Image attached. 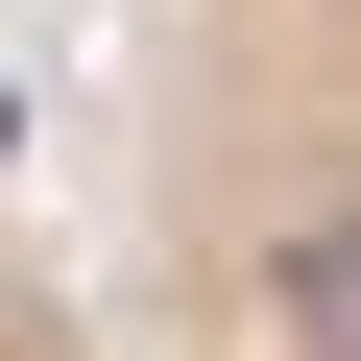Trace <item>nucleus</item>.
I'll list each match as a JSON object with an SVG mask.
<instances>
[{
	"instance_id": "2",
	"label": "nucleus",
	"mask_w": 361,
	"mask_h": 361,
	"mask_svg": "<svg viewBox=\"0 0 361 361\" xmlns=\"http://www.w3.org/2000/svg\"><path fill=\"white\" fill-rule=\"evenodd\" d=\"M0 361H97V313H73L49 265H0Z\"/></svg>"
},
{
	"instance_id": "1",
	"label": "nucleus",
	"mask_w": 361,
	"mask_h": 361,
	"mask_svg": "<svg viewBox=\"0 0 361 361\" xmlns=\"http://www.w3.org/2000/svg\"><path fill=\"white\" fill-rule=\"evenodd\" d=\"M121 337L97 361H361V0H145Z\"/></svg>"
}]
</instances>
